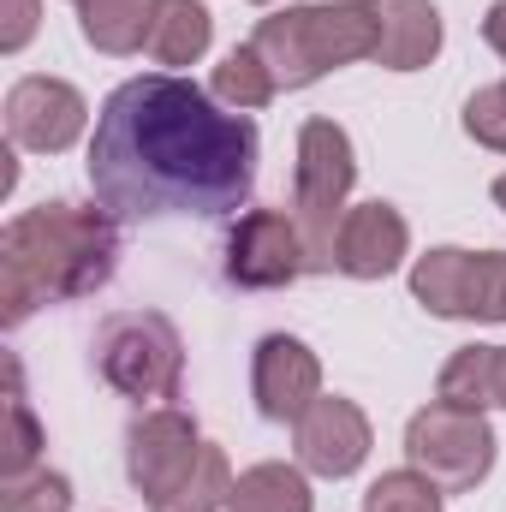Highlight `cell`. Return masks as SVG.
Listing matches in <instances>:
<instances>
[{
  "label": "cell",
  "instance_id": "obj_1",
  "mask_svg": "<svg viewBox=\"0 0 506 512\" xmlns=\"http://www.w3.org/2000/svg\"><path fill=\"white\" fill-rule=\"evenodd\" d=\"M256 155L251 114L221 108L191 78L143 72L96 114L90 191L114 221L233 215L256 185Z\"/></svg>",
  "mask_w": 506,
  "mask_h": 512
},
{
  "label": "cell",
  "instance_id": "obj_2",
  "mask_svg": "<svg viewBox=\"0 0 506 512\" xmlns=\"http://www.w3.org/2000/svg\"><path fill=\"white\" fill-rule=\"evenodd\" d=\"M120 268V227L108 209L36 203L0 233V322L18 328L42 304L90 298Z\"/></svg>",
  "mask_w": 506,
  "mask_h": 512
},
{
  "label": "cell",
  "instance_id": "obj_3",
  "mask_svg": "<svg viewBox=\"0 0 506 512\" xmlns=\"http://www.w3.org/2000/svg\"><path fill=\"white\" fill-rule=\"evenodd\" d=\"M251 48L268 60L280 90H310L316 78L376 60V12L370 0H310L262 18Z\"/></svg>",
  "mask_w": 506,
  "mask_h": 512
},
{
  "label": "cell",
  "instance_id": "obj_4",
  "mask_svg": "<svg viewBox=\"0 0 506 512\" xmlns=\"http://www.w3.org/2000/svg\"><path fill=\"white\" fill-rule=\"evenodd\" d=\"M352 185H358V155H352L346 126L304 120L298 161H292V221H298V239L310 256V274H334V245H340Z\"/></svg>",
  "mask_w": 506,
  "mask_h": 512
},
{
  "label": "cell",
  "instance_id": "obj_5",
  "mask_svg": "<svg viewBox=\"0 0 506 512\" xmlns=\"http://www.w3.org/2000/svg\"><path fill=\"white\" fill-rule=\"evenodd\" d=\"M96 370L126 399H173L185 376L179 328L161 310H120L96 328Z\"/></svg>",
  "mask_w": 506,
  "mask_h": 512
},
{
  "label": "cell",
  "instance_id": "obj_6",
  "mask_svg": "<svg viewBox=\"0 0 506 512\" xmlns=\"http://www.w3.org/2000/svg\"><path fill=\"white\" fill-rule=\"evenodd\" d=\"M405 459L447 495H465L495 471V429L483 411H459L435 399L405 423Z\"/></svg>",
  "mask_w": 506,
  "mask_h": 512
},
{
  "label": "cell",
  "instance_id": "obj_7",
  "mask_svg": "<svg viewBox=\"0 0 506 512\" xmlns=\"http://www.w3.org/2000/svg\"><path fill=\"white\" fill-rule=\"evenodd\" d=\"M411 298L441 322H506V251L435 245L411 268Z\"/></svg>",
  "mask_w": 506,
  "mask_h": 512
},
{
  "label": "cell",
  "instance_id": "obj_8",
  "mask_svg": "<svg viewBox=\"0 0 506 512\" xmlns=\"http://www.w3.org/2000/svg\"><path fill=\"white\" fill-rule=\"evenodd\" d=\"M298 274H310V256L298 239L292 209H251L227 233V280L245 292H280Z\"/></svg>",
  "mask_w": 506,
  "mask_h": 512
},
{
  "label": "cell",
  "instance_id": "obj_9",
  "mask_svg": "<svg viewBox=\"0 0 506 512\" xmlns=\"http://www.w3.org/2000/svg\"><path fill=\"white\" fill-rule=\"evenodd\" d=\"M90 126V102L66 84V78H18L6 90V137L12 149H36V155H60L72 149Z\"/></svg>",
  "mask_w": 506,
  "mask_h": 512
},
{
  "label": "cell",
  "instance_id": "obj_10",
  "mask_svg": "<svg viewBox=\"0 0 506 512\" xmlns=\"http://www.w3.org/2000/svg\"><path fill=\"white\" fill-rule=\"evenodd\" d=\"M197 453H203V435H197V423H191L185 411H173V405L143 411V417L126 429V477H131V489H137L143 501H161V495L197 465Z\"/></svg>",
  "mask_w": 506,
  "mask_h": 512
},
{
  "label": "cell",
  "instance_id": "obj_11",
  "mask_svg": "<svg viewBox=\"0 0 506 512\" xmlns=\"http://www.w3.org/2000/svg\"><path fill=\"white\" fill-rule=\"evenodd\" d=\"M298 465L310 471V477H352L364 459H370V417H364V405L358 399H340V393H322L298 423Z\"/></svg>",
  "mask_w": 506,
  "mask_h": 512
},
{
  "label": "cell",
  "instance_id": "obj_12",
  "mask_svg": "<svg viewBox=\"0 0 506 512\" xmlns=\"http://www.w3.org/2000/svg\"><path fill=\"white\" fill-rule=\"evenodd\" d=\"M251 393H256V411L268 423H298L316 399H322V364L304 340L292 334H268L256 340V358H251Z\"/></svg>",
  "mask_w": 506,
  "mask_h": 512
},
{
  "label": "cell",
  "instance_id": "obj_13",
  "mask_svg": "<svg viewBox=\"0 0 506 512\" xmlns=\"http://www.w3.org/2000/svg\"><path fill=\"white\" fill-rule=\"evenodd\" d=\"M411 251V227H405V215L393 209V203H358V209H346V221H340V245H334V268L346 274V280H387L399 262Z\"/></svg>",
  "mask_w": 506,
  "mask_h": 512
},
{
  "label": "cell",
  "instance_id": "obj_14",
  "mask_svg": "<svg viewBox=\"0 0 506 512\" xmlns=\"http://www.w3.org/2000/svg\"><path fill=\"white\" fill-rule=\"evenodd\" d=\"M376 12V66L417 72L441 54V12L435 0H370Z\"/></svg>",
  "mask_w": 506,
  "mask_h": 512
},
{
  "label": "cell",
  "instance_id": "obj_15",
  "mask_svg": "<svg viewBox=\"0 0 506 512\" xmlns=\"http://www.w3.org/2000/svg\"><path fill=\"white\" fill-rule=\"evenodd\" d=\"M161 0H78V30L102 54H137L149 48Z\"/></svg>",
  "mask_w": 506,
  "mask_h": 512
},
{
  "label": "cell",
  "instance_id": "obj_16",
  "mask_svg": "<svg viewBox=\"0 0 506 512\" xmlns=\"http://www.w3.org/2000/svg\"><path fill=\"white\" fill-rule=\"evenodd\" d=\"M209 42H215V18L203 0H161L155 30H149V54L161 66H191L209 54Z\"/></svg>",
  "mask_w": 506,
  "mask_h": 512
},
{
  "label": "cell",
  "instance_id": "obj_17",
  "mask_svg": "<svg viewBox=\"0 0 506 512\" xmlns=\"http://www.w3.org/2000/svg\"><path fill=\"white\" fill-rule=\"evenodd\" d=\"M227 512H310V483H304V465H251L239 483H233V501Z\"/></svg>",
  "mask_w": 506,
  "mask_h": 512
},
{
  "label": "cell",
  "instance_id": "obj_18",
  "mask_svg": "<svg viewBox=\"0 0 506 512\" xmlns=\"http://www.w3.org/2000/svg\"><path fill=\"white\" fill-rule=\"evenodd\" d=\"M233 501V465H227V453L221 447H209L203 441V453H197V465L161 495V501H149V512H221Z\"/></svg>",
  "mask_w": 506,
  "mask_h": 512
},
{
  "label": "cell",
  "instance_id": "obj_19",
  "mask_svg": "<svg viewBox=\"0 0 506 512\" xmlns=\"http://www.w3.org/2000/svg\"><path fill=\"white\" fill-rule=\"evenodd\" d=\"M42 459V423L24 399V370L18 358H6V441H0V471L6 477H30Z\"/></svg>",
  "mask_w": 506,
  "mask_h": 512
},
{
  "label": "cell",
  "instance_id": "obj_20",
  "mask_svg": "<svg viewBox=\"0 0 506 512\" xmlns=\"http://www.w3.org/2000/svg\"><path fill=\"white\" fill-rule=\"evenodd\" d=\"M274 72H268V60L256 54L251 42L245 48H233L221 66H215V78H209V96L221 102V108H233V114H251V108H268L274 102Z\"/></svg>",
  "mask_w": 506,
  "mask_h": 512
},
{
  "label": "cell",
  "instance_id": "obj_21",
  "mask_svg": "<svg viewBox=\"0 0 506 512\" xmlns=\"http://www.w3.org/2000/svg\"><path fill=\"white\" fill-rule=\"evenodd\" d=\"M495 364H501V346H459L441 370V405L489 411L495 405Z\"/></svg>",
  "mask_w": 506,
  "mask_h": 512
},
{
  "label": "cell",
  "instance_id": "obj_22",
  "mask_svg": "<svg viewBox=\"0 0 506 512\" xmlns=\"http://www.w3.org/2000/svg\"><path fill=\"white\" fill-rule=\"evenodd\" d=\"M441 483H429L423 471H381L364 489V512H441Z\"/></svg>",
  "mask_w": 506,
  "mask_h": 512
},
{
  "label": "cell",
  "instance_id": "obj_23",
  "mask_svg": "<svg viewBox=\"0 0 506 512\" xmlns=\"http://www.w3.org/2000/svg\"><path fill=\"white\" fill-rule=\"evenodd\" d=\"M0 512H72V483L48 465H36L30 477H6Z\"/></svg>",
  "mask_w": 506,
  "mask_h": 512
},
{
  "label": "cell",
  "instance_id": "obj_24",
  "mask_svg": "<svg viewBox=\"0 0 506 512\" xmlns=\"http://www.w3.org/2000/svg\"><path fill=\"white\" fill-rule=\"evenodd\" d=\"M465 131L483 143V149H501L506 155V84H489L465 102Z\"/></svg>",
  "mask_w": 506,
  "mask_h": 512
},
{
  "label": "cell",
  "instance_id": "obj_25",
  "mask_svg": "<svg viewBox=\"0 0 506 512\" xmlns=\"http://www.w3.org/2000/svg\"><path fill=\"white\" fill-rule=\"evenodd\" d=\"M42 24V6L36 0H0V54H18Z\"/></svg>",
  "mask_w": 506,
  "mask_h": 512
},
{
  "label": "cell",
  "instance_id": "obj_26",
  "mask_svg": "<svg viewBox=\"0 0 506 512\" xmlns=\"http://www.w3.org/2000/svg\"><path fill=\"white\" fill-rule=\"evenodd\" d=\"M483 42H489V48L506 60V0H495V6H489V18H483Z\"/></svg>",
  "mask_w": 506,
  "mask_h": 512
},
{
  "label": "cell",
  "instance_id": "obj_27",
  "mask_svg": "<svg viewBox=\"0 0 506 512\" xmlns=\"http://www.w3.org/2000/svg\"><path fill=\"white\" fill-rule=\"evenodd\" d=\"M495 405H506V346H501V364H495Z\"/></svg>",
  "mask_w": 506,
  "mask_h": 512
},
{
  "label": "cell",
  "instance_id": "obj_28",
  "mask_svg": "<svg viewBox=\"0 0 506 512\" xmlns=\"http://www.w3.org/2000/svg\"><path fill=\"white\" fill-rule=\"evenodd\" d=\"M495 203H501V209H506V173H501V179H495Z\"/></svg>",
  "mask_w": 506,
  "mask_h": 512
}]
</instances>
